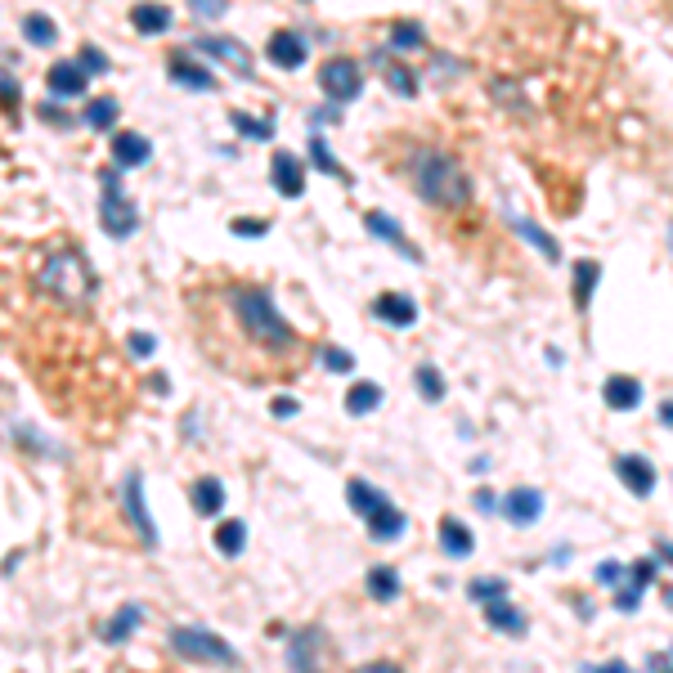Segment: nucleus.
Masks as SVG:
<instances>
[{
  "label": "nucleus",
  "mask_w": 673,
  "mask_h": 673,
  "mask_svg": "<svg viewBox=\"0 0 673 673\" xmlns=\"http://www.w3.org/2000/svg\"><path fill=\"white\" fill-rule=\"evenodd\" d=\"M37 283H41V292H50L59 305H72V310L90 305V301H95V292H99L95 265H90L77 247H59V251H50V256L41 260Z\"/></svg>",
  "instance_id": "obj_1"
},
{
  "label": "nucleus",
  "mask_w": 673,
  "mask_h": 673,
  "mask_svg": "<svg viewBox=\"0 0 673 673\" xmlns=\"http://www.w3.org/2000/svg\"><path fill=\"white\" fill-rule=\"evenodd\" d=\"M229 305H234L243 332L251 336L256 346H265V351H292L296 332H292L287 319L274 310L269 292H260V287H234V292H229Z\"/></svg>",
  "instance_id": "obj_2"
},
{
  "label": "nucleus",
  "mask_w": 673,
  "mask_h": 673,
  "mask_svg": "<svg viewBox=\"0 0 673 673\" xmlns=\"http://www.w3.org/2000/svg\"><path fill=\"white\" fill-rule=\"evenodd\" d=\"M413 180H418V193H422L427 202H436V207H463V202L472 198V180H467V171H463L454 158H445V153H427V158H418Z\"/></svg>",
  "instance_id": "obj_3"
},
{
  "label": "nucleus",
  "mask_w": 673,
  "mask_h": 673,
  "mask_svg": "<svg viewBox=\"0 0 673 673\" xmlns=\"http://www.w3.org/2000/svg\"><path fill=\"white\" fill-rule=\"evenodd\" d=\"M99 225L108 229V238H131L140 229V211L135 202L122 193V175L104 171V202H99Z\"/></svg>",
  "instance_id": "obj_4"
},
{
  "label": "nucleus",
  "mask_w": 673,
  "mask_h": 673,
  "mask_svg": "<svg viewBox=\"0 0 673 673\" xmlns=\"http://www.w3.org/2000/svg\"><path fill=\"white\" fill-rule=\"evenodd\" d=\"M171 646L180 651V660H207V664H238V651L229 642H220L207 628H171Z\"/></svg>",
  "instance_id": "obj_5"
},
{
  "label": "nucleus",
  "mask_w": 673,
  "mask_h": 673,
  "mask_svg": "<svg viewBox=\"0 0 673 673\" xmlns=\"http://www.w3.org/2000/svg\"><path fill=\"white\" fill-rule=\"evenodd\" d=\"M319 86L336 99V104H351V99H360V90H364V77H360V64L355 59H332V64H323V72H319Z\"/></svg>",
  "instance_id": "obj_6"
},
{
  "label": "nucleus",
  "mask_w": 673,
  "mask_h": 673,
  "mask_svg": "<svg viewBox=\"0 0 673 673\" xmlns=\"http://www.w3.org/2000/svg\"><path fill=\"white\" fill-rule=\"evenodd\" d=\"M193 50H202V55H211V59H220L229 72H238V77H251V55H247V46L243 41H234V37H198L193 41Z\"/></svg>",
  "instance_id": "obj_7"
},
{
  "label": "nucleus",
  "mask_w": 673,
  "mask_h": 673,
  "mask_svg": "<svg viewBox=\"0 0 673 673\" xmlns=\"http://www.w3.org/2000/svg\"><path fill=\"white\" fill-rule=\"evenodd\" d=\"M269 180H274V189H278L283 198H301V193H305V166H301V158L274 153V158H269Z\"/></svg>",
  "instance_id": "obj_8"
},
{
  "label": "nucleus",
  "mask_w": 673,
  "mask_h": 673,
  "mask_svg": "<svg viewBox=\"0 0 673 673\" xmlns=\"http://www.w3.org/2000/svg\"><path fill=\"white\" fill-rule=\"evenodd\" d=\"M46 81H50V95H55V99H77V95H86L90 72H86L81 64H68V59H64V64H55V68H50V77H46Z\"/></svg>",
  "instance_id": "obj_9"
},
{
  "label": "nucleus",
  "mask_w": 673,
  "mask_h": 673,
  "mask_svg": "<svg viewBox=\"0 0 673 673\" xmlns=\"http://www.w3.org/2000/svg\"><path fill=\"white\" fill-rule=\"evenodd\" d=\"M615 472H619V481H624L633 494H642V498L655 490V467H651L646 458H637V454H624V458L615 463Z\"/></svg>",
  "instance_id": "obj_10"
},
{
  "label": "nucleus",
  "mask_w": 673,
  "mask_h": 673,
  "mask_svg": "<svg viewBox=\"0 0 673 673\" xmlns=\"http://www.w3.org/2000/svg\"><path fill=\"white\" fill-rule=\"evenodd\" d=\"M539 512H543L539 490H512V494L503 498V516H507L512 525H534V521H539Z\"/></svg>",
  "instance_id": "obj_11"
},
{
  "label": "nucleus",
  "mask_w": 673,
  "mask_h": 673,
  "mask_svg": "<svg viewBox=\"0 0 673 673\" xmlns=\"http://www.w3.org/2000/svg\"><path fill=\"white\" fill-rule=\"evenodd\" d=\"M373 314H378L382 323H396V328H413V323H418V305H413L409 296H396V292L378 296V301H373Z\"/></svg>",
  "instance_id": "obj_12"
},
{
  "label": "nucleus",
  "mask_w": 673,
  "mask_h": 673,
  "mask_svg": "<svg viewBox=\"0 0 673 673\" xmlns=\"http://www.w3.org/2000/svg\"><path fill=\"white\" fill-rule=\"evenodd\" d=\"M149 158H153V144H149L144 135L122 131V135L113 140V162H117V166H144Z\"/></svg>",
  "instance_id": "obj_13"
},
{
  "label": "nucleus",
  "mask_w": 673,
  "mask_h": 673,
  "mask_svg": "<svg viewBox=\"0 0 673 673\" xmlns=\"http://www.w3.org/2000/svg\"><path fill=\"white\" fill-rule=\"evenodd\" d=\"M269 59H274L278 68H301V64H305V41H301L296 32H274V37H269Z\"/></svg>",
  "instance_id": "obj_14"
},
{
  "label": "nucleus",
  "mask_w": 673,
  "mask_h": 673,
  "mask_svg": "<svg viewBox=\"0 0 673 673\" xmlns=\"http://www.w3.org/2000/svg\"><path fill=\"white\" fill-rule=\"evenodd\" d=\"M166 72H171V81H180V86H189V90H211V86H216V77H211L207 68H198L193 59H184V55H171Z\"/></svg>",
  "instance_id": "obj_15"
},
{
  "label": "nucleus",
  "mask_w": 673,
  "mask_h": 673,
  "mask_svg": "<svg viewBox=\"0 0 673 673\" xmlns=\"http://www.w3.org/2000/svg\"><path fill=\"white\" fill-rule=\"evenodd\" d=\"M364 225H369V234H378L382 243H391V247H400V251H405L409 260H422V251L405 243V229H400V225H396L391 216H382V211H369V220H364Z\"/></svg>",
  "instance_id": "obj_16"
},
{
  "label": "nucleus",
  "mask_w": 673,
  "mask_h": 673,
  "mask_svg": "<svg viewBox=\"0 0 673 673\" xmlns=\"http://www.w3.org/2000/svg\"><path fill=\"white\" fill-rule=\"evenodd\" d=\"M126 507H131V521H135V530L144 534V543H158V530H153V516H149V507H144V498H140V476H135V472L126 476Z\"/></svg>",
  "instance_id": "obj_17"
},
{
  "label": "nucleus",
  "mask_w": 673,
  "mask_h": 673,
  "mask_svg": "<svg viewBox=\"0 0 673 673\" xmlns=\"http://www.w3.org/2000/svg\"><path fill=\"white\" fill-rule=\"evenodd\" d=\"M131 23H135L144 37H162V32L171 28V10L158 5V0H149V5H135V10H131Z\"/></svg>",
  "instance_id": "obj_18"
},
{
  "label": "nucleus",
  "mask_w": 673,
  "mask_h": 673,
  "mask_svg": "<svg viewBox=\"0 0 673 673\" xmlns=\"http://www.w3.org/2000/svg\"><path fill=\"white\" fill-rule=\"evenodd\" d=\"M440 548H445L449 557H472V548H476V539H472V530H467L463 521H454V516H445V521H440Z\"/></svg>",
  "instance_id": "obj_19"
},
{
  "label": "nucleus",
  "mask_w": 673,
  "mask_h": 673,
  "mask_svg": "<svg viewBox=\"0 0 673 673\" xmlns=\"http://www.w3.org/2000/svg\"><path fill=\"white\" fill-rule=\"evenodd\" d=\"M601 396H606V405L610 409H637V400H642V387L633 382V378H606V387H601Z\"/></svg>",
  "instance_id": "obj_20"
},
{
  "label": "nucleus",
  "mask_w": 673,
  "mask_h": 673,
  "mask_svg": "<svg viewBox=\"0 0 673 673\" xmlns=\"http://www.w3.org/2000/svg\"><path fill=\"white\" fill-rule=\"evenodd\" d=\"M369 521V534L378 539V543H391V539H400V530H405V516L387 503V507H378L373 516H364Z\"/></svg>",
  "instance_id": "obj_21"
},
{
  "label": "nucleus",
  "mask_w": 673,
  "mask_h": 673,
  "mask_svg": "<svg viewBox=\"0 0 673 673\" xmlns=\"http://www.w3.org/2000/svg\"><path fill=\"white\" fill-rule=\"evenodd\" d=\"M346 498H351V507H355L360 516H373L378 507H387V494L373 490L369 481H351V485H346Z\"/></svg>",
  "instance_id": "obj_22"
},
{
  "label": "nucleus",
  "mask_w": 673,
  "mask_h": 673,
  "mask_svg": "<svg viewBox=\"0 0 673 673\" xmlns=\"http://www.w3.org/2000/svg\"><path fill=\"white\" fill-rule=\"evenodd\" d=\"M485 619H490L494 628H507V633H525V615H521L516 606H507V597H494V601H485Z\"/></svg>",
  "instance_id": "obj_23"
},
{
  "label": "nucleus",
  "mask_w": 673,
  "mask_h": 673,
  "mask_svg": "<svg viewBox=\"0 0 673 673\" xmlns=\"http://www.w3.org/2000/svg\"><path fill=\"white\" fill-rule=\"evenodd\" d=\"M193 507H198L202 516H216V512L225 507V485L211 481V476H202V481L193 485Z\"/></svg>",
  "instance_id": "obj_24"
},
{
  "label": "nucleus",
  "mask_w": 673,
  "mask_h": 673,
  "mask_svg": "<svg viewBox=\"0 0 673 673\" xmlns=\"http://www.w3.org/2000/svg\"><path fill=\"white\" fill-rule=\"evenodd\" d=\"M597 278H601V265H597V260H579V265H575V305H579V310H588V296H592Z\"/></svg>",
  "instance_id": "obj_25"
},
{
  "label": "nucleus",
  "mask_w": 673,
  "mask_h": 673,
  "mask_svg": "<svg viewBox=\"0 0 673 673\" xmlns=\"http://www.w3.org/2000/svg\"><path fill=\"white\" fill-rule=\"evenodd\" d=\"M319 642H323V633H319V628L296 633V642H292V651H287L292 669H314V646H319Z\"/></svg>",
  "instance_id": "obj_26"
},
{
  "label": "nucleus",
  "mask_w": 673,
  "mask_h": 673,
  "mask_svg": "<svg viewBox=\"0 0 673 673\" xmlns=\"http://www.w3.org/2000/svg\"><path fill=\"white\" fill-rule=\"evenodd\" d=\"M369 597H378V601H391V597H400V575H396L391 566H378V570H369Z\"/></svg>",
  "instance_id": "obj_27"
},
{
  "label": "nucleus",
  "mask_w": 673,
  "mask_h": 673,
  "mask_svg": "<svg viewBox=\"0 0 673 673\" xmlns=\"http://www.w3.org/2000/svg\"><path fill=\"white\" fill-rule=\"evenodd\" d=\"M23 37H28L32 46H41V50H50V46L59 41V32H55V23H50L46 14H28V19H23Z\"/></svg>",
  "instance_id": "obj_28"
},
{
  "label": "nucleus",
  "mask_w": 673,
  "mask_h": 673,
  "mask_svg": "<svg viewBox=\"0 0 673 673\" xmlns=\"http://www.w3.org/2000/svg\"><path fill=\"white\" fill-rule=\"evenodd\" d=\"M382 405V391L373 387V382H355L351 391H346V409L351 413H373Z\"/></svg>",
  "instance_id": "obj_29"
},
{
  "label": "nucleus",
  "mask_w": 673,
  "mask_h": 673,
  "mask_svg": "<svg viewBox=\"0 0 673 673\" xmlns=\"http://www.w3.org/2000/svg\"><path fill=\"white\" fill-rule=\"evenodd\" d=\"M243 543H247V525H243V521H225V525H216V548H220L225 557H238V552H243Z\"/></svg>",
  "instance_id": "obj_30"
},
{
  "label": "nucleus",
  "mask_w": 673,
  "mask_h": 673,
  "mask_svg": "<svg viewBox=\"0 0 673 673\" xmlns=\"http://www.w3.org/2000/svg\"><path fill=\"white\" fill-rule=\"evenodd\" d=\"M382 77H387V86H391L396 95H413V90H418V81H413V72H409L405 64H391V59H387V64H382Z\"/></svg>",
  "instance_id": "obj_31"
},
{
  "label": "nucleus",
  "mask_w": 673,
  "mask_h": 673,
  "mask_svg": "<svg viewBox=\"0 0 673 673\" xmlns=\"http://www.w3.org/2000/svg\"><path fill=\"white\" fill-rule=\"evenodd\" d=\"M229 122L238 126V135H247V140H274V126L265 122V117H247V113H229Z\"/></svg>",
  "instance_id": "obj_32"
},
{
  "label": "nucleus",
  "mask_w": 673,
  "mask_h": 673,
  "mask_svg": "<svg viewBox=\"0 0 673 673\" xmlns=\"http://www.w3.org/2000/svg\"><path fill=\"white\" fill-rule=\"evenodd\" d=\"M113 122H117V104H113V99H95V104H86V126L108 131Z\"/></svg>",
  "instance_id": "obj_33"
},
{
  "label": "nucleus",
  "mask_w": 673,
  "mask_h": 673,
  "mask_svg": "<svg viewBox=\"0 0 673 673\" xmlns=\"http://www.w3.org/2000/svg\"><path fill=\"white\" fill-rule=\"evenodd\" d=\"M140 619H144V610H140V606H126V610H122V615H117L108 628H104V642H122V637H126V633H131Z\"/></svg>",
  "instance_id": "obj_34"
},
{
  "label": "nucleus",
  "mask_w": 673,
  "mask_h": 673,
  "mask_svg": "<svg viewBox=\"0 0 673 673\" xmlns=\"http://www.w3.org/2000/svg\"><path fill=\"white\" fill-rule=\"evenodd\" d=\"M310 158L319 162V171H328V175H336V180H346V171L336 166V158L323 149V140H319V135H310Z\"/></svg>",
  "instance_id": "obj_35"
},
{
  "label": "nucleus",
  "mask_w": 673,
  "mask_h": 673,
  "mask_svg": "<svg viewBox=\"0 0 673 673\" xmlns=\"http://www.w3.org/2000/svg\"><path fill=\"white\" fill-rule=\"evenodd\" d=\"M512 225H516V229H521V234H525V238H530L534 247H543V256H548V260H557V256H561V251H557V243H552V238H548L543 229H534L530 220H512Z\"/></svg>",
  "instance_id": "obj_36"
},
{
  "label": "nucleus",
  "mask_w": 673,
  "mask_h": 673,
  "mask_svg": "<svg viewBox=\"0 0 673 673\" xmlns=\"http://www.w3.org/2000/svg\"><path fill=\"white\" fill-rule=\"evenodd\" d=\"M418 391H422V400H445V382H440V373L436 369H418Z\"/></svg>",
  "instance_id": "obj_37"
},
{
  "label": "nucleus",
  "mask_w": 673,
  "mask_h": 673,
  "mask_svg": "<svg viewBox=\"0 0 673 673\" xmlns=\"http://www.w3.org/2000/svg\"><path fill=\"white\" fill-rule=\"evenodd\" d=\"M467 597L494 601V597H507V584H503V579H476V584H467Z\"/></svg>",
  "instance_id": "obj_38"
},
{
  "label": "nucleus",
  "mask_w": 673,
  "mask_h": 673,
  "mask_svg": "<svg viewBox=\"0 0 673 673\" xmlns=\"http://www.w3.org/2000/svg\"><path fill=\"white\" fill-rule=\"evenodd\" d=\"M391 46H396V50H413V46H422V32H418L413 23H405V28L391 32Z\"/></svg>",
  "instance_id": "obj_39"
},
{
  "label": "nucleus",
  "mask_w": 673,
  "mask_h": 673,
  "mask_svg": "<svg viewBox=\"0 0 673 673\" xmlns=\"http://www.w3.org/2000/svg\"><path fill=\"white\" fill-rule=\"evenodd\" d=\"M0 104H5V108H14V104H19V81H14L5 68H0Z\"/></svg>",
  "instance_id": "obj_40"
},
{
  "label": "nucleus",
  "mask_w": 673,
  "mask_h": 673,
  "mask_svg": "<svg viewBox=\"0 0 673 673\" xmlns=\"http://www.w3.org/2000/svg\"><path fill=\"white\" fill-rule=\"evenodd\" d=\"M229 229H234V234H238V238H247V234H251V238H260V234H265V229H269V220H234V225H229Z\"/></svg>",
  "instance_id": "obj_41"
},
{
  "label": "nucleus",
  "mask_w": 673,
  "mask_h": 673,
  "mask_svg": "<svg viewBox=\"0 0 673 673\" xmlns=\"http://www.w3.org/2000/svg\"><path fill=\"white\" fill-rule=\"evenodd\" d=\"M81 68H86V72H104V68H108V59H104L95 46H86V50H81Z\"/></svg>",
  "instance_id": "obj_42"
},
{
  "label": "nucleus",
  "mask_w": 673,
  "mask_h": 673,
  "mask_svg": "<svg viewBox=\"0 0 673 673\" xmlns=\"http://www.w3.org/2000/svg\"><path fill=\"white\" fill-rule=\"evenodd\" d=\"M651 579H655V561L642 557V561L633 566V588H642V584H651Z\"/></svg>",
  "instance_id": "obj_43"
},
{
  "label": "nucleus",
  "mask_w": 673,
  "mask_h": 673,
  "mask_svg": "<svg viewBox=\"0 0 673 673\" xmlns=\"http://www.w3.org/2000/svg\"><path fill=\"white\" fill-rule=\"evenodd\" d=\"M323 364H328L332 373H346V369H351V355H346V351H323Z\"/></svg>",
  "instance_id": "obj_44"
},
{
  "label": "nucleus",
  "mask_w": 673,
  "mask_h": 673,
  "mask_svg": "<svg viewBox=\"0 0 673 673\" xmlns=\"http://www.w3.org/2000/svg\"><path fill=\"white\" fill-rule=\"evenodd\" d=\"M189 5H193V10L202 14V19H216V14L225 10V0H189Z\"/></svg>",
  "instance_id": "obj_45"
},
{
  "label": "nucleus",
  "mask_w": 673,
  "mask_h": 673,
  "mask_svg": "<svg viewBox=\"0 0 673 673\" xmlns=\"http://www.w3.org/2000/svg\"><path fill=\"white\" fill-rule=\"evenodd\" d=\"M131 351H135V355H153V336L135 332V336H131Z\"/></svg>",
  "instance_id": "obj_46"
},
{
  "label": "nucleus",
  "mask_w": 673,
  "mask_h": 673,
  "mask_svg": "<svg viewBox=\"0 0 673 673\" xmlns=\"http://www.w3.org/2000/svg\"><path fill=\"white\" fill-rule=\"evenodd\" d=\"M287 413H296V400H283V396H278V400H274V418H287Z\"/></svg>",
  "instance_id": "obj_47"
},
{
  "label": "nucleus",
  "mask_w": 673,
  "mask_h": 673,
  "mask_svg": "<svg viewBox=\"0 0 673 673\" xmlns=\"http://www.w3.org/2000/svg\"><path fill=\"white\" fill-rule=\"evenodd\" d=\"M660 418H664V427H673V400H664V405H660Z\"/></svg>",
  "instance_id": "obj_48"
},
{
  "label": "nucleus",
  "mask_w": 673,
  "mask_h": 673,
  "mask_svg": "<svg viewBox=\"0 0 673 673\" xmlns=\"http://www.w3.org/2000/svg\"><path fill=\"white\" fill-rule=\"evenodd\" d=\"M664 557H673V543H669V548H664Z\"/></svg>",
  "instance_id": "obj_49"
}]
</instances>
